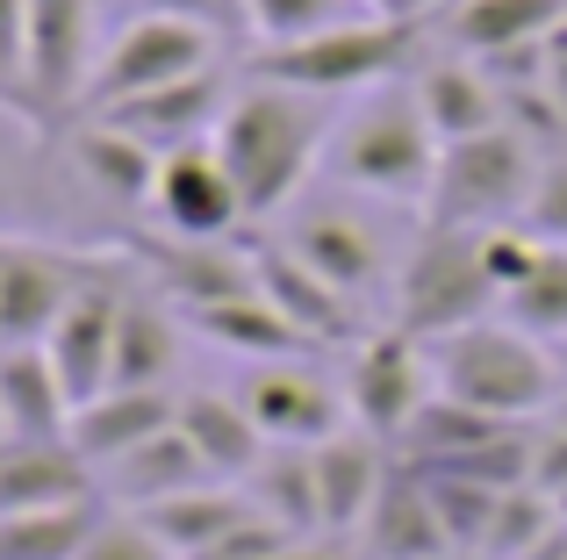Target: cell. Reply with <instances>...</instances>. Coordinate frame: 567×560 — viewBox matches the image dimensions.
I'll return each mask as SVG.
<instances>
[{"instance_id":"27","label":"cell","mask_w":567,"mask_h":560,"mask_svg":"<svg viewBox=\"0 0 567 560\" xmlns=\"http://www.w3.org/2000/svg\"><path fill=\"white\" fill-rule=\"evenodd\" d=\"M181 323L194 338L223 352H245V360H302L317 338H302L288 317H280L266 294H237V302H208V309H181Z\"/></svg>"},{"instance_id":"21","label":"cell","mask_w":567,"mask_h":560,"mask_svg":"<svg viewBox=\"0 0 567 560\" xmlns=\"http://www.w3.org/2000/svg\"><path fill=\"white\" fill-rule=\"evenodd\" d=\"M251 273H259V294H266V302H274L302 338L331 345V338L352 331V294H338L331 280H323L317 267H302L288 245H259V252H251Z\"/></svg>"},{"instance_id":"49","label":"cell","mask_w":567,"mask_h":560,"mask_svg":"<svg viewBox=\"0 0 567 560\" xmlns=\"http://www.w3.org/2000/svg\"><path fill=\"white\" fill-rule=\"evenodd\" d=\"M0 453H8V446H0Z\"/></svg>"},{"instance_id":"37","label":"cell","mask_w":567,"mask_h":560,"mask_svg":"<svg viewBox=\"0 0 567 560\" xmlns=\"http://www.w3.org/2000/svg\"><path fill=\"white\" fill-rule=\"evenodd\" d=\"M554 525H560V504H554V496L511 489L496 504V525H488V539H482V560H525L546 532H554Z\"/></svg>"},{"instance_id":"28","label":"cell","mask_w":567,"mask_h":560,"mask_svg":"<svg viewBox=\"0 0 567 560\" xmlns=\"http://www.w3.org/2000/svg\"><path fill=\"white\" fill-rule=\"evenodd\" d=\"M288 252L302 259V267H317L338 294H352V302H360V294L381 280V245H374V230L352 224V216H338V209L302 216V224L288 230Z\"/></svg>"},{"instance_id":"20","label":"cell","mask_w":567,"mask_h":560,"mask_svg":"<svg viewBox=\"0 0 567 560\" xmlns=\"http://www.w3.org/2000/svg\"><path fill=\"white\" fill-rule=\"evenodd\" d=\"M416 101H424V123L439 129V144H467V137H488V129L511 123L496 80L474 58H431L416 72Z\"/></svg>"},{"instance_id":"19","label":"cell","mask_w":567,"mask_h":560,"mask_svg":"<svg viewBox=\"0 0 567 560\" xmlns=\"http://www.w3.org/2000/svg\"><path fill=\"white\" fill-rule=\"evenodd\" d=\"M367 553L374 560H445L453 539L439 525V504H431V481L424 467H388L381 496H374V518H367Z\"/></svg>"},{"instance_id":"12","label":"cell","mask_w":567,"mask_h":560,"mask_svg":"<svg viewBox=\"0 0 567 560\" xmlns=\"http://www.w3.org/2000/svg\"><path fill=\"white\" fill-rule=\"evenodd\" d=\"M152 216L166 224V238H187V245H223L237 224H245V201H237L216 144H187V152L158 158Z\"/></svg>"},{"instance_id":"29","label":"cell","mask_w":567,"mask_h":560,"mask_svg":"<svg viewBox=\"0 0 567 560\" xmlns=\"http://www.w3.org/2000/svg\"><path fill=\"white\" fill-rule=\"evenodd\" d=\"M137 518L152 525V532L166 539V547L181 553V560H202L208 547H223L237 525L259 518V504H245V496L223 489V481H202V489H187V496H166V504L137 510Z\"/></svg>"},{"instance_id":"6","label":"cell","mask_w":567,"mask_h":560,"mask_svg":"<svg viewBox=\"0 0 567 560\" xmlns=\"http://www.w3.org/2000/svg\"><path fill=\"white\" fill-rule=\"evenodd\" d=\"M488 302H503V288L488 280L482 230H424V245L410 252V267L395 280V331L453 338L467 323H482Z\"/></svg>"},{"instance_id":"9","label":"cell","mask_w":567,"mask_h":560,"mask_svg":"<svg viewBox=\"0 0 567 560\" xmlns=\"http://www.w3.org/2000/svg\"><path fill=\"white\" fill-rule=\"evenodd\" d=\"M439 395V381H431V352H416V338L388 331V338H367L360 352H352V417H360L367 438H381V446H402V432L416 424V409Z\"/></svg>"},{"instance_id":"33","label":"cell","mask_w":567,"mask_h":560,"mask_svg":"<svg viewBox=\"0 0 567 560\" xmlns=\"http://www.w3.org/2000/svg\"><path fill=\"white\" fill-rule=\"evenodd\" d=\"M259 510L274 525H288L295 539L323 532V496H317V453L295 446V453H274L259 460Z\"/></svg>"},{"instance_id":"45","label":"cell","mask_w":567,"mask_h":560,"mask_svg":"<svg viewBox=\"0 0 567 560\" xmlns=\"http://www.w3.org/2000/svg\"><path fill=\"white\" fill-rule=\"evenodd\" d=\"M554 424H567V395H560V403H554Z\"/></svg>"},{"instance_id":"17","label":"cell","mask_w":567,"mask_h":560,"mask_svg":"<svg viewBox=\"0 0 567 560\" xmlns=\"http://www.w3.org/2000/svg\"><path fill=\"white\" fill-rule=\"evenodd\" d=\"M94 489L101 481L72 453V438H8V453H0V518H14V510H65V504H86Z\"/></svg>"},{"instance_id":"22","label":"cell","mask_w":567,"mask_h":560,"mask_svg":"<svg viewBox=\"0 0 567 560\" xmlns=\"http://www.w3.org/2000/svg\"><path fill=\"white\" fill-rule=\"evenodd\" d=\"M317 453V496H323V532L331 539H352V532H367V518H374V496H381V481H388V460H381V438H352V432H338V438H323V446H309Z\"/></svg>"},{"instance_id":"5","label":"cell","mask_w":567,"mask_h":560,"mask_svg":"<svg viewBox=\"0 0 567 560\" xmlns=\"http://www.w3.org/2000/svg\"><path fill=\"white\" fill-rule=\"evenodd\" d=\"M532 187H539V144L525 129L503 123L488 137L445 144L424 201V230H496L517 209H532Z\"/></svg>"},{"instance_id":"38","label":"cell","mask_w":567,"mask_h":560,"mask_svg":"<svg viewBox=\"0 0 567 560\" xmlns=\"http://www.w3.org/2000/svg\"><path fill=\"white\" fill-rule=\"evenodd\" d=\"M0 115L29 123V0H0Z\"/></svg>"},{"instance_id":"25","label":"cell","mask_w":567,"mask_h":560,"mask_svg":"<svg viewBox=\"0 0 567 560\" xmlns=\"http://www.w3.org/2000/svg\"><path fill=\"white\" fill-rule=\"evenodd\" d=\"M0 409H8V438H65L72 432V395L43 345L0 352Z\"/></svg>"},{"instance_id":"8","label":"cell","mask_w":567,"mask_h":560,"mask_svg":"<svg viewBox=\"0 0 567 560\" xmlns=\"http://www.w3.org/2000/svg\"><path fill=\"white\" fill-rule=\"evenodd\" d=\"M94 58V0H29V129L43 144L80 123Z\"/></svg>"},{"instance_id":"41","label":"cell","mask_w":567,"mask_h":560,"mask_svg":"<svg viewBox=\"0 0 567 560\" xmlns=\"http://www.w3.org/2000/svg\"><path fill=\"white\" fill-rule=\"evenodd\" d=\"M144 14H181V22H202V29H216L223 43L230 37H251V8L245 0H137Z\"/></svg>"},{"instance_id":"15","label":"cell","mask_w":567,"mask_h":560,"mask_svg":"<svg viewBox=\"0 0 567 560\" xmlns=\"http://www.w3.org/2000/svg\"><path fill=\"white\" fill-rule=\"evenodd\" d=\"M137 267L166 294L173 309H208V302H237V294H259L245 252L230 245H187V238H137Z\"/></svg>"},{"instance_id":"18","label":"cell","mask_w":567,"mask_h":560,"mask_svg":"<svg viewBox=\"0 0 567 560\" xmlns=\"http://www.w3.org/2000/svg\"><path fill=\"white\" fill-rule=\"evenodd\" d=\"M181 366V309L137 280L123 288V309H115V381L109 388H166V374Z\"/></svg>"},{"instance_id":"31","label":"cell","mask_w":567,"mask_h":560,"mask_svg":"<svg viewBox=\"0 0 567 560\" xmlns=\"http://www.w3.org/2000/svg\"><path fill=\"white\" fill-rule=\"evenodd\" d=\"M503 432H517V424L488 417V409H474V403H453V395H431V403L416 409V424L402 432V460L410 467H453V460H467L474 446H488V438H503Z\"/></svg>"},{"instance_id":"39","label":"cell","mask_w":567,"mask_h":560,"mask_svg":"<svg viewBox=\"0 0 567 560\" xmlns=\"http://www.w3.org/2000/svg\"><path fill=\"white\" fill-rule=\"evenodd\" d=\"M525 230L546 245H567V144L539 158V187H532V209H525Z\"/></svg>"},{"instance_id":"30","label":"cell","mask_w":567,"mask_h":560,"mask_svg":"<svg viewBox=\"0 0 567 560\" xmlns=\"http://www.w3.org/2000/svg\"><path fill=\"white\" fill-rule=\"evenodd\" d=\"M65 144H72V158H80V173H86V180H94L109 201H123V209H152L158 152H144V144L123 137L115 123H72Z\"/></svg>"},{"instance_id":"42","label":"cell","mask_w":567,"mask_h":560,"mask_svg":"<svg viewBox=\"0 0 567 560\" xmlns=\"http://www.w3.org/2000/svg\"><path fill=\"white\" fill-rule=\"evenodd\" d=\"M532 489H539V496L567 489V424H554V432L532 438Z\"/></svg>"},{"instance_id":"48","label":"cell","mask_w":567,"mask_h":560,"mask_svg":"<svg viewBox=\"0 0 567 560\" xmlns=\"http://www.w3.org/2000/svg\"><path fill=\"white\" fill-rule=\"evenodd\" d=\"M445 560H467V553H445Z\"/></svg>"},{"instance_id":"13","label":"cell","mask_w":567,"mask_h":560,"mask_svg":"<svg viewBox=\"0 0 567 560\" xmlns=\"http://www.w3.org/2000/svg\"><path fill=\"white\" fill-rule=\"evenodd\" d=\"M223 108H230V101H223V80L216 72H194V80H181V86L130 94V101H115V108H101V115H80V123H115L123 137H137L144 152L173 158V152H187V144L216 137Z\"/></svg>"},{"instance_id":"11","label":"cell","mask_w":567,"mask_h":560,"mask_svg":"<svg viewBox=\"0 0 567 560\" xmlns=\"http://www.w3.org/2000/svg\"><path fill=\"white\" fill-rule=\"evenodd\" d=\"M123 280H130L123 259H109V267L65 302L58 331L43 338V352H51L72 409H86L94 395H109V381H115V309H123Z\"/></svg>"},{"instance_id":"10","label":"cell","mask_w":567,"mask_h":560,"mask_svg":"<svg viewBox=\"0 0 567 560\" xmlns=\"http://www.w3.org/2000/svg\"><path fill=\"white\" fill-rule=\"evenodd\" d=\"M109 259H72L43 245H0V352L8 345H43L65 317V302L86 288Z\"/></svg>"},{"instance_id":"23","label":"cell","mask_w":567,"mask_h":560,"mask_svg":"<svg viewBox=\"0 0 567 560\" xmlns=\"http://www.w3.org/2000/svg\"><path fill=\"white\" fill-rule=\"evenodd\" d=\"M560 14L567 0H453L439 14V29L453 58H496V51H517V43L554 37Z\"/></svg>"},{"instance_id":"1","label":"cell","mask_w":567,"mask_h":560,"mask_svg":"<svg viewBox=\"0 0 567 560\" xmlns=\"http://www.w3.org/2000/svg\"><path fill=\"white\" fill-rule=\"evenodd\" d=\"M317 94H295V86L251 80L245 94H230L216 123V158L230 173L237 201H245V224H266L295 201V187L317 173L323 158V115L309 108Z\"/></svg>"},{"instance_id":"26","label":"cell","mask_w":567,"mask_h":560,"mask_svg":"<svg viewBox=\"0 0 567 560\" xmlns=\"http://www.w3.org/2000/svg\"><path fill=\"white\" fill-rule=\"evenodd\" d=\"M202 481H216V475H208V460L194 453V438L181 424L158 432V438H144V446L123 453L115 467H101V489L123 496V504H137V510L166 504V496H187V489H202Z\"/></svg>"},{"instance_id":"40","label":"cell","mask_w":567,"mask_h":560,"mask_svg":"<svg viewBox=\"0 0 567 560\" xmlns=\"http://www.w3.org/2000/svg\"><path fill=\"white\" fill-rule=\"evenodd\" d=\"M80 560H181V553H173L144 518H101L94 539L80 547Z\"/></svg>"},{"instance_id":"24","label":"cell","mask_w":567,"mask_h":560,"mask_svg":"<svg viewBox=\"0 0 567 560\" xmlns=\"http://www.w3.org/2000/svg\"><path fill=\"white\" fill-rule=\"evenodd\" d=\"M181 432L194 438V453L208 460V475H216V481L259 475V460H266L259 417H251L237 395H223V388H194V395H181Z\"/></svg>"},{"instance_id":"14","label":"cell","mask_w":567,"mask_h":560,"mask_svg":"<svg viewBox=\"0 0 567 560\" xmlns=\"http://www.w3.org/2000/svg\"><path fill=\"white\" fill-rule=\"evenodd\" d=\"M245 409L259 417V432L274 438V446H323V438L346 432L352 403L323 374H309V366L266 360L259 374H251V388H245Z\"/></svg>"},{"instance_id":"46","label":"cell","mask_w":567,"mask_h":560,"mask_svg":"<svg viewBox=\"0 0 567 560\" xmlns=\"http://www.w3.org/2000/svg\"><path fill=\"white\" fill-rule=\"evenodd\" d=\"M554 504H560V525H567V489H560V496H554Z\"/></svg>"},{"instance_id":"34","label":"cell","mask_w":567,"mask_h":560,"mask_svg":"<svg viewBox=\"0 0 567 560\" xmlns=\"http://www.w3.org/2000/svg\"><path fill=\"white\" fill-rule=\"evenodd\" d=\"M424 481H431V504H439V525H445V539H453V553L482 560V539H488V525H496L503 496L482 489V481H467V475H453V467H424Z\"/></svg>"},{"instance_id":"7","label":"cell","mask_w":567,"mask_h":560,"mask_svg":"<svg viewBox=\"0 0 567 560\" xmlns=\"http://www.w3.org/2000/svg\"><path fill=\"white\" fill-rule=\"evenodd\" d=\"M216 51H223L216 29L181 22V14H137V22H123L101 43L94 72H86V94H80V115H101L130 94H152V86H181L194 72H216Z\"/></svg>"},{"instance_id":"36","label":"cell","mask_w":567,"mask_h":560,"mask_svg":"<svg viewBox=\"0 0 567 560\" xmlns=\"http://www.w3.org/2000/svg\"><path fill=\"white\" fill-rule=\"evenodd\" d=\"M245 8H251V37L259 43H302V37L338 29V22L374 14L367 0H245Z\"/></svg>"},{"instance_id":"4","label":"cell","mask_w":567,"mask_h":560,"mask_svg":"<svg viewBox=\"0 0 567 560\" xmlns=\"http://www.w3.org/2000/svg\"><path fill=\"white\" fill-rule=\"evenodd\" d=\"M439 129L424 123V101L416 86H381L360 115L331 137V180L367 187L381 201H431V180H439Z\"/></svg>"},{"instance_id":"35","label":"cell","mask_w":567,"mask_h":560,"mask_svg":"<svg viewBox=\"0 0 567 560\" xmlns=\"http://www.w3.org/2000/svg\"><path fill=\"white\" fill-rule=\"evenodd\" d=\"M503 309H511L517 331H532V338H560V331H567V245H546L539 267H532L511 294H503Z\"/></svg>"},{"instance_id":"2","label":"cell","mask_w":567,"mask_h":560,"mask_svg":"<svg viewBox=\"0 0 567 560\" xmlns=\"http://www.w3.org/2000/svg\"><path fill=\"white\" fill-rule=\"evenodd\" d=\"M424 37L431 14H360V22H338L302 43H259L245 58V72L323 101V94H352V86H381L395 65H410Z\"/></svg>"},{"instance_id":"3","label":"cell","mask_w":567,"mask_h":560,"mask_svg":"<svg viewBox=\"0 0 567 560\" xmlns=\"http://www.w3.org/2000/svg\"><path fill=\"white\" fill-rule=\"evenodd\" d=\"M431 381L453 403H474L503 424L539 417L546 403H560V374L539 352V338L517 331V323H467L453 338H431Z\"/></svg>"},{"instance_id":"43","label":"cell","mask_w":567,"mask_h":560,"mask_svg":"<svg viewBox=\"0 0 567 560\" xmlns=\"http://www.w3.org/2000/svg\"><path fill=\"white\" fill-rule=\"evenodd\" d=\"M546 94H554V108L567 115V14L554 22V37H546Z\"/></svg>"},{"instance_id":"32","label":"cell","mask_w":567,"mask_h":560,"mask_svg":"<svg viewBox=\"0 0 567 560\" xmlns=\"http://www.w3.org/2000/svg\"><path fill=\"white\" fill-rule=\"evenodd\" d=\"M94 525H101V496L65 510H14V518H0V560H80Z\"/></svg>"},{"instance_id":"16","label":"cell","mask_w":567,"mask_h":560,"mask_svg":"<svg viewBox=\"0 0 567 560\" xmlns=\"http://www.w3.org/2000/svg\"><path fill=\"white\" fill-rule=\"evenodd\" d=\"M181 424V395H166V388H109V395H94L86 409H72V453H80L86 467H115L123 453H137L144 438H158V432H173Z\"/></svg>"},{"instance_id":"44","label":"cell","mask_w":567,"mask_h":560,"mask_svg":"<svg viewBox=\"0 0 567 560\" xmlns=\"http://www.w3.org/2000/svg\"><path fill=\"white\" fill-rule=\"evenodd\" d=\"M367 8H374V14H424L416 0H367Z\"/></svg>"},{"instance_id":"47","label":"cell","mask_w":567,"mask_h":560,"mask_svg":"<svg viewBox=\"0 0 567 560\" xmlns=\"http://www.w3.org/2000/svg\"><path fill=\"white\" fill-rule=\"evenodd\" d=\"M0 446H8V409H0Z\"/></svg>"}]
</instances>
